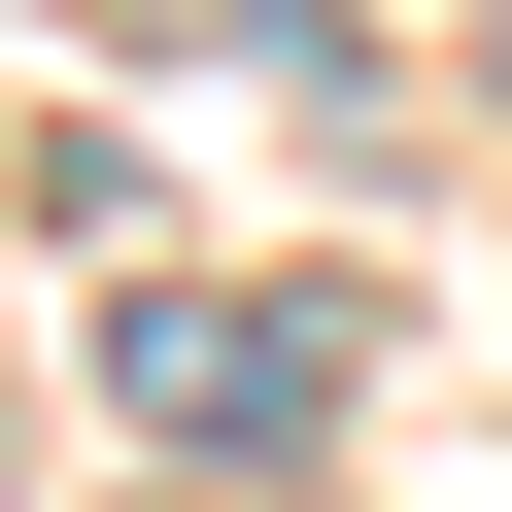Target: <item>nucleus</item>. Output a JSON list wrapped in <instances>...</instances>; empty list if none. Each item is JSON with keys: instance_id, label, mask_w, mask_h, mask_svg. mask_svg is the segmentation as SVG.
<instances>
[{"instance_id": "1", "label": "nucleus", "mask_w": 512, "mask_h": 512, "mask_svg": "<svg viewBox=\"0 0 512 512\" xmlns=\"http://www.w3.org/2000/svg\"><path fill=\"white\" fill-rule=\"evenodd\" d=\"M103 376H137L171 444H308V410H342V308H103Z\"/></svg>"}]
</instances>
